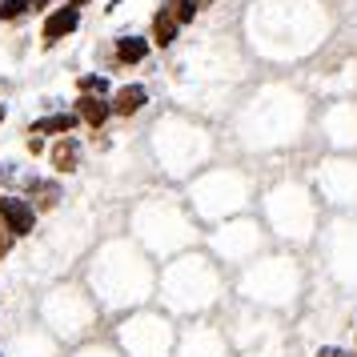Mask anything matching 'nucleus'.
<instances>
[{"label":"nucleus","instance_id":"nucleus-1","mask_svg":"<svg viewBox=\"0 0 357 357\" xmlns=\"http://www.w3.org/2000/svg\"><path fill=\"white\" fill-rule=\"evenodd\" d=\"M0 221H4V229L13 237H24L36 225V209L29 201H20V197H0Z\"/></svg>","mask_w":357,"mask_h":357},{"label":"nucleus","instance_id":"nucleus-2","mask_svg":"<svg viewBox=\"0 0 357 357\" xmlns=\"http://www.w3.org/2000/svg\"><path fill=\"white\" fill-rule=\"evenodd\" d=\"M77 24H81V8H73V4H65V8H56L49 20H45V40L49 45H56L61 36L77 33Z\"/></svg>","mask_w":357,"mask_h":357},{"label":"nucleus","instance_id":"nucleus-3","mask_svg":"<svg viewBox=\"0 0 357 357\" xmlns=\"http://www.w3.org/2000/svg\"><path fill=\"white\" fill-rule=\"evenodd\" d=\"M109 113H113V105H109L105 97H81V105H77V116L89 121L93 129H100V125L109 121Z\"/></svg>","mask_w":357,"mask_h":357},{"label":"nucleus","instance_id":"nucleus-4","mask_svg":"<svg viewBox=\"0 0 357 357\" xmlns=\"http://www.w3.org/2000/svg\"><path fill=\"white\" fill-rule=\"evenodd\" d=\"M145 100H149V93L141 89V84H125V89L116 93V100H113V113L129 116V113H137V109H145Z\"/></svg>","mask_w":357,"mask_h":357},{"label":"nucleus","instance_id":"nucleus-5","mask_svg":"<svg viewBox=\"0 0 357 357\" xmlns=\"http://www.w3.org/2000/svg\"><path fill=\"white\" fill-rule=\"evenodd\" d=\"M177 29H181V20H177L173 8H161V13L153 17V40H157V45H173V40H177Z\"/></svg>","mask_w":357,"mask_h":357},{"label":"nucleus","instance_id":"nucleus-6","mask_svg":"<svg viewBox=\"0 0 357 357\" xmlns=\"http://www.w3.org/2000/svg\"><path fill=\"white\" fill-rule=\"evenodd\" d=\"M52 161H56V169H61V173H73V169H77V161H81V145H77L73 137H61V141H56V149H52Z\"/></svg>","mask_w":357,"mask_h":357},{"label":"nucleus","instance_id":"nucleus-7","mask_svg":"<svg viewBox=\"0 0 357 357\" xmlns=\"http://www.w3.org/2000/svg\"><path fill=\"white\" fill-rule=\"evenodd\" d=\"M77 121H81L77 113H52V116H45V121H36L29 132H56V137H65V132L77 129Z\"/></svg>","mask_w":357,"mask_h":357},{"label":"nucleus","instance_id":"nucleus-8","mask_svg":"<svg viewBox=\"0 0 357 357\" xmlns=\"http://www.w3.org/2000/svg\"><path fill=\"white\" fill-rule=\"evenodd\" d=\"M149 45L141 40V36H121V45H116V56L125 61V65H137V61H145Z\"/></svg>","mask_w":357,"mask_h":357},{"label":"nucleus","instance_id":"nucleus-9","mask_svg":"<svg viewBox=\"0 0 357 357\" xmlns=\"http://www.w3.org/2000/svg\"><path fill=\"white\" fill-rule=\"evenodd\" d=\"M29 193H36L33 209H52V205H56V197H61V189H56L52 181H33V185H29Z\"/></svg>","mask_w":357,"mask_h":357},{"label":"nucleus","instance_id":"nucleus-10","mask_svg":"<svg viewBox=\"0 0 357 357\" xmlns=\"http://www.w3.org/2000/svg\"><path fill=\"white\" fill-rule=\"evenodd\" d=\"M36 4H40V0H0V20H17L20 13H29Z\"/></svg>","mask_w":357,"mask_h":357},{"label":"nucleus","instance_id":"nucleus-11","mask_svg":"<svg viewBox=\"0 0 357 357\" xmlns=\"http://www.w3.org/2000/svg\"><path fill=\"white\" fill-rule=\"evenodd\" d=\"M77 89H81V97H105L109 93V81L105 77H81Z\"/></svg>","mask_w":357,"mask_h":357},{"label":"nucleus","instance_id":"nucleus-12","mask_svg":"<svg viewBox=\"0 0 357 357\" xmlns=\"http://www.w3.org/2000/svg\"><path fill=\"white\" fill-rule=\"evenodd\" d=\"M197 4H201V0H173V13H177L181 24H189V20L197 17Z\"/></svg>","mask_w":357,"mask_h":357},{"label":"nucleus","instance_id":"nucleus-13","mask_svg":"<svg viewBox=\"0 0 357 357\" xmlns=\"http://www.w3.org/2000/svg\"><path fill=\"white\" fill-rule=\"evenodd\" d=\"M317 357H354V354H349V349H341V345H321Z\"/></svg>","mask_w":357,"mask_h":357},{"label":"nucleus","instance_id":"nucleus-14","mask_svg":"<svg viewBox=\"0 0 357 357\" xmlns=\"http://www.w3.org/2000/svg\"><path fill=\"white\" fill-rule=\"evenodd\" d=\"M8 249H13V233H0V257H4Z\"/></svg>","mask_w":357,"mask_h":357},{"label":"nucleus","instance_id":"nucleus-15","mask_svg":"<svg viewBox=\"0 0 357 357\" xmlns=\"http://www.w3.org/2000/svg\"><path fill=\"white\" fill-rule=\"evenodd\" d=\"M81 4H89V0H73V8H81Z\"/></svg>","mask_w":357,"mask_h":357},{"label":"nucleus","instance_id":"nucleus-16","mask_svg":"<svg viewBox=\"0 0 357 357\" xmlns=\"http://www.w3.org/2000/svg\"><path fill=\"white\" fill-rule=\"evenodd\" d=\"M0 121H4V105H0Z\"/></svg>","mask_w":357,"mask_h":357},{"label":"nucleus","instance_id":"nucleus-17","mask_svg":"<svg viewBox=\"0 0 357 357\" xmlns=\"http://www.w3.org/2000/svg\"><path fill=\"white\" fill-rule=\"evenodd\" d=\"M45 4H52V0H45Z\"/></svg>","mask_w":357,"mask_h":357}]
</instances>
